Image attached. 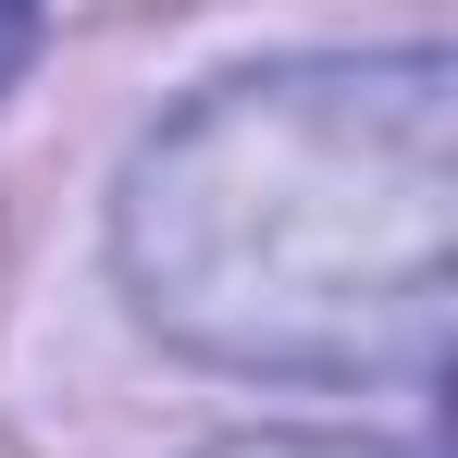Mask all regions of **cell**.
I'll return each mask as SVG.
<instances>
[{"instance_id":"obj_1","label":"cell","mask_w":458,"mask_h":458,"mask_svg":"<svg viewBox=\"0 0 458 458\" xmlns=\"http://www.w3.org/2000/svg\"><path fill=\"white\" fill-rule=\"evenodd\" d=\"M458 224V63H273L174 112L124 174V285L174 347L285 384H434Z\"/></svg>"},{"instance_id":"obj_3","label":"cell","mask_w":458,"mask_h":458,"mask_svg":"<svg viewBox=\"0 0 458 458\" xmlns=\"http://www.w3.org/2000/svg\"><path fill=\"white\" fill-rule=\"evenodd\" d=\"M25 50H38V25H25V13H0V75H13Z\"/></svg>"},{"instance_id":"obj_2","label":"cell","mask_w":458,"mask_h":458,"mask_svg":"<svg viewBox=\"0 0 458 458\" xmlns=\"http://www.w3.org/2000/svg\"><path fill=\"white\" fill-rule=\"evenodd\" d=\"M224 458H384V446H322V434H260V446H224Z\"/></svg>"}]
</instances>
